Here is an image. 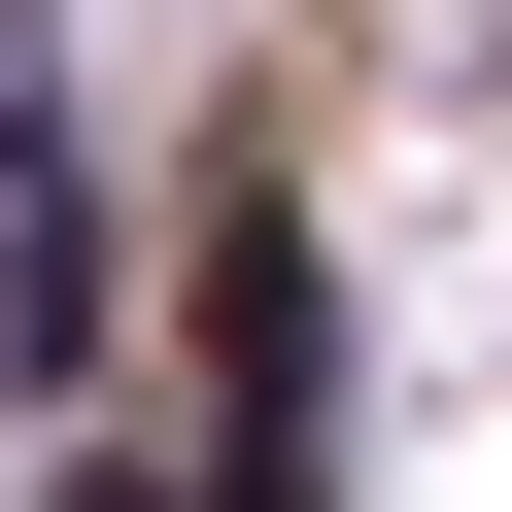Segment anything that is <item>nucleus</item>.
Instances as JSON below:
<instances>
[{
  "label": "nucleus",
  "instance_id": "f257e3e1",
  "mask_svg": "<svg viewBox=\"0 0 512 512\" xmlns=\"http://www.w3.org/2000/svg\"><path fill=\"white\" fill-rule=\"evenodd\" d=\"M103 342V137H69V35H0V376Z\"/></svg>",
  "mask_w": 512,
  "mask_h": 512
},
{
  "label": "nucleus",
  "instance_id": "f03ea898",
  "mask_svg": "<svg viewBox=\"0 0 512 512\" xmlns=\"http://www.w3.org/2000/svg\"><path fill=\"white\" fill-rule=\"evenodd\" d=\"M69 512H137V478H69Z\"/></svg>",
  "mask_w": 512,
  "mask_h": 512
}]
</instances>
